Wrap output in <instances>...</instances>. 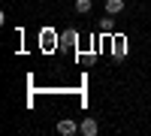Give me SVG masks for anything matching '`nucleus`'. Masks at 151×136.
Listing matches in <instances>:
<instances>
[{
	"mask_svg": "<svg viewBox=\"0 0 151 136\" xmlns=\"http://www.w3.org/2000/svg\"><path fill=\"white\" fill-rule=\"evenodd\" d=\"M124 55H127V40H124V36H115V40H112V58L124 60Z\"/></svg>",
	"mask_w": 151,
	"mask_h": 136,
	"instance_id": "1",
	"label": "nucleus"
},
{
	"mask_svg": "<svg viewBox=\"0 0 151 136\" xmlns=\"http://www.w3.org/2000/svg\"><path fill=\"white\" fill-rule=\"evenodd\" d=\"M58 133L60 136H73V133H79V124L73 118H64V121H58Z\"/></svg>",
	"mask_w": 151,
	"mask_h": 136,
	"instance_id": "2",
	"label": "nucleus"
},
{
	"mask_svg": "<svg viewBox=\"0 0 151 136\" xmlns=\"http://www.w3.org/2000/svg\"><path fill=\"white\" fill-rule=\"evenodd\" d=\"M97 130H100V127H97V121H94L91 115H88L82 124H79V133H82V136H97Z\"/></svg>",
	"mask_w": 151,
	"mask_h": 136,
	"instance_id": "3",
	"label": "nucleus"
},
{
	"mask_svg": "<svg viewBox=\"0 0 151 136\" xmlns=\"http://www.w3.org/2000/svg\"><path fill=\"white\" fill-rule=\"evenodd\" d=\"M124 12V0H106V15H118Z\"/></svg>",
	"mask_w": 151,
	"mask_h": 136,
	"instance_id": "4",
	"label": "nucleus"
},
{
	"mask_svg": "<svg viewBox=\"0 0 151 136\" xmlns=\"http://www.w3.org/2000/svg\"><path fill=\"white\" fill-rule=\"evenodd\" d=\"M91 6H94V0H76V12H79V15H88Z\"/></svg>",
	"mask_w": 151,
	"mask_h": 136,
	"instance_id": "5",
	"label": "nucleus"
},
{
	"mask_svg": "<svg viewBox=\"0 0 151 136\" xmlns=\"http://www.w3.org/2000/svg\"><path fill=\"white\" fill-rule=\"evenodd\" d=\"M40 42H42L45 48H52V45H55V30H42V33H40Z\"/></svg>",
	"mask_w": 151,
	"mask_h": 136,
	"instance_id": "6",
	"label": "nucleus"
},
{
	"mask_svg": "<svg viewBox=\"0 0 151 136\" xmlns=\"http://www.w3.org/2000/svg\"><path fill=\"white\" fill-rule=\"evenodd\" d=\"M76 40H79V33H76V30H67V33H64V42H67V45H76Z\"/></svg>",
	"mask_w": 151,
	"mask_h": 136,
	"instance_id": "7",
	"label": "nucleus"
},
{
	"mask_svg": "<svg viewBox=\"0 0 151 136\" xmlns=\"http://www.w3.org/2000/svg\"><path fill=\"white\" fill-rule=\"evenodd\" d=\"M100 30H103V33H112V18H103V21H100Z\"/></svg>",
	"mask_w": 151,
	"mask_h": 136,
	"instance_id": "8",
	"label": "nucleus"
}]
</instances>
